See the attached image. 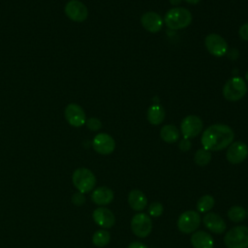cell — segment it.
<instances>
[{
	"mask_svg": "<svg viewBox=\"0 0 248 248\" xmlns=\"http://www.w3.org/2000/svg\"><path fill=\"white\" fill-rule=\"evenodd\" d=\"M234 139L232 129L226 124H213L207 127L201 138L202 148L208 151H219L227 148Z\"/></svg>",
	"mask_w": 248,
	"mask_h": 248,
	"instance_id": "cell-1",
	"label": "cell"
},
{
	"mask_svg": "<svg viewBox=\"0 0 248 248\" xmlns=\"http://www.w3.org/2000/svg\"><path fill=\"white\" fill-rule=\"evenodd\" d=\"M191 12L183 7L170 9L164 17V23L171 30H180L188 27L192 22Z\"/></svg>",
	"mask_w": 248,
	"mask_h": 248,
	"instance_id": "cell-2",
	"label": "cell"
},
{
	"mask_svg": "<svg viewBox=\"0 0 248 248\" xmlns=\"http://www.w3.org/2000/svg\"><path fill=\"white\" fill-rule=\"evenodd\" d=\"M222 93L227 101H239L247 93V84L244 81V79L240 77L231 78L224 84Z\"/></svg>",
	"mask_w": 248,
	"mask_h": 248,
	"instance_id": "cell-3",
	"label": "cell"
},
{
	"mask_svg": "<svg viewBox=\"0 0 248 248\" xmlns=\"http://www.w3.org/2000/svg\"><path fill=\"white\" fill-rule=\"evenodd\" d=\"M224 243L227 248H248V227L239 225L229 230Z\"/></svg>",
	"mask_w": 248,
	"mask_h": 248,
	"instance_id": "cell-4",
	"label": "cell"
},
{
	"mask_svg": "<svg viewBox=\"0 0 248 248\" xmlns=\"http://www.w3.org/2000/svg\"><path fill=\"white\" fill-rule=\"evenodd\" d=\"M73 184L78 192L83 194L90 192L96 185L95 174L86 168L77 169L72 176Z\"/></svg>",
	"mask_w": 248,
	"mask_h": 248,
	"instance_id": "cell-5",
	"label": "cell"
},
{
	"mask_svg": "<svg viewBox=\"0 0 248 248\" xmlns=\"http://www.w3.org/2000/svg\"><path fill=\"white\" fill-rule=\"evenodd\" d=\"M201 216L196 210H186L181 213L177 219L178 230L185 233L195 232L201 224Z\"/></svg>",
	"mask_w": 248,
	"mask_h": 248,
	"instance_id": "cell-6",
	"label": "cell"
},
{
	"mask_svg": "<svg viewBox=\"0 0 248 248\" xmlns=\"http://www.w3.org/2000/svg\"><path fill=\"white\" fill-rule=\"evenodd\" d=\"M131 230L133 233L140 238L146 237L152 231V220L149 215L139 212L131 219Z\"/></svg>",
	"mask_w": 248,
	"mask_h": 248,
	"instance_id": "cell-7",
	"label": "cell"
},
{
	"mask_svg": "<svg viewBox=\"0 0 248 248\" xmlns=\"http://www.w3.org/2000/svg\"><path fill=\"white\" fill-rule=\"evenodd\" d=\"M204 46L207 51L216 57L224 56L229 49L226 40L216 33H210L205 37Z\"/></svg>",
	"mask_w": 248,
	"mask_h": 248,
	"instance_id": "cell-8",
	"label": "cell"
},
{
	"mask_svg": "<svg viewBox=\"0 0 248 248\" xmlns=\"http://www.w3.org/2000/svg\"><path fill=\"white\" fill-rule=\"evenodd\" d=\"M203 128L202 120L197 115H188L183 118L180 130L184 139H194L201 134Z\"/></svg>",
	"mask_w": 248,
	"mask_h": 248,
	"instance_id": "cell-9",
	"label": "cell"
},
{
	"mask_svg": "<svg viewBox=\"0 0 248 248\" xmlns=\"http://www.w3.org/2000/svg\"><path fill=\"white\" fill-rule=\"evenodd\" d=\"M248 157V146L243 141H232L228 147L226 158L229 163L237 165L242 163Z\"/></svg>",
	"mask_w": 248,
	"mask_h": 248,
	"instance_id": "cell-10",
	"label": "cell"
},
{
	"mask_svg": "<svg viewBox=\"0 0 248 248\" xmlns=\"http://www.w3.org/2000/svg\"><path fill=\"white\" fill-rule=\"evenodd\" d=\"M65 118L73 127H81L86 122V115L83 108L78 104L71 103L65 108Z\"/></svg>",
	"mask_w": 248,
	"mask_h": 248,
	"instance_id": "cell-11",
	"label": "cell"
},
{
	"mask_svg": "<svg viewBox=\"0 0 248 248\" xmlns=\"http://www.w3.org/2000/svg\"><path fill=\"white\" fill-rule=\"evenodd\" d=\"M65 14L73 21L82 22L88 16L86 6L78 0H70L65 5Z\"/></svg>",
	"mask_w": 248,
	"mask_h": 248,
	"instance_id": "cell-12",
	"label": "cell"
},
{
	"mask_svg": "<svg viewBox=\"0 0 248 248\" xmlns=\"http://www.w3.org/2000/svg\"><path fill=\"white\" fill-rule=\"evenodd\" d=\"M93 149L101 155H108L115 148V141L111 136L107 133L97 134L92 140Z\"/></svg>",
	"mask_w": 248,
	"mask_h": 248,
	"instance_id": "cell-13",
	"label": "cell"
},
{
	"mask_svg": "<svg viewBox=\"0 0 248 248\" xmlns=\"http://www.w3.org/2000/svg\"><path fill=\"white\" fill-rule=\"evenodd\" d=\"M202 223L204 227L211 232L220 234L226 232L227 224L225 220L217 213L207 212L202 217Z\"/></svg>",
	"mask_w": 248,
	"mask_h": 248,
	"instance_id": "cell-14",
	"label": "cell"
},
{
	"mask_svg": "<svg viewBox=\"0 0 248 248\" xmlns=\"http://www.w3.org/2000/svg\"><path fill=\"white\" fill-rule=\"evenodd\" d=\"M142 27L150 33L160 31L164 25V18L155 12H146L140 17Z\"/></svg>",
	"mask_w": 248,
	"mask_h": 248,
	"instance_id": "cell-15",
	"label": "cell"
},
{
	"mask_svg": "<svg viewBox=\"0 0 248 248\" xmlns=\"http://www.w3.org/2000/svg\"><path fill=\"white\" fill-rule=\"evenodd\" d=\"M94 222L103 229H109L115 223V216L111 210L106 207H98L92 214Z\"/></svg>",
	"mask_w": 248,
	"mask_h": 248,
	"instance_id": "cell-16",
	"label": "cell"
},
{
	"mask_svg": "<svg viewBox=\"0 0 248 248\" xmlns=\"http://www.w3.org/2000/svg\"><path fill=\"white\" fill-rule=\"evenodd\" d=\"M113 191L107 186L96 188L91 194V200L98 205H107L113 200Z\"/></svg>",
	"mask_w": 248,
	"mask_h": 248,
	"instance_id": "cell-17",
	"label": "cell"
},
{
	"mask_svg": "<svg viewBox=\"0 0 248 248\" xmlns=\"http://www.w3.org/2000/svg\"><path fill=\"white\" fill-rule=\"evenodd\" d=\"M128 203L135 211H142L147 205V198L142 191L134 189L128 195Z\"/></svg>",
	"mask_w": 248,
	"mask_h": 248,
	"instance_id": "cell-18",
	"label": "cell"
},
{
	"mask_svg": "<svg viewBox=\"0 0 248 248\" xmlns=\"http://www.w3.org/2000/svg\"><path fill=\"white\" fill-rule=\"evenodd\" d=\"M193 248H213L214 241L212 236L203 231H196L191 236Z\"/></svg>",
	"mask_w": 248,
	"mask_h": 248,
	"instance_id": "cell-19",
	"label": "cell"
},
{
	"mask_svg": "<svg viewBox=\"0 0 248 248\" xmlns=\"http://www.w3.org/2000/svg\"><path fill=\"white\" fill-rule=\"evenodd\" d=\"M146 117L150 124L159 125L165 120V117H166L165 108L159 104H153L148 108Z\"/></svg>",
	"mask_w": 248,
	"mask_h": 248,
	"instance_id": "cell-20",
	"label": "cell"
},
{
	"mask_svg": "<svg viewBox=\"0 0 248 248\" xmlns=\"http://www.w3.org/2000/svg\"><path fill=\"white\" fill-rule=\"evenodd\" d=\"M179 131L178 129L171 124L165 125L160 130L161 139L167 143H174L179 139Z\"/></svg>",
	"mask_w": 248,
	"mask_h": 248,
	"instance_id": "cell-21",
	"label": "cell"
},
{
	"mask_svg": "<svg viewBox=\"0 0 248 248\" xmlns=\"http://www.w3.org/2000/svg\"><path fill=\"white\" fill-rule=\"evenodd\" d=\"M215 201L214 198L210 195H204L201 197L197 202V210L202 213H207L209 212L212 207L214 206Z\"/></svg>",
	"mask_w": 248,
	"mask_h": 248,
	"instance_id": "cell-22",
	"label": "cell"
},
{
	"mask_svg": "<svg viewBox=\"0 0 248 248\" xmlns=\"http://www.w3.org/2000/svg\"><path fill=\"white\" fill-rule=\"evenodd\" d=\"M227 215L231 221H232L234 223H239V222H242L246 218L247 212L242 206L233 205L228 210Z\"/></svg>",
	"mask_w": 248,
	"mask_h": 248,
	"instance_id": "cell-23",
	"label": "cell"
},
{
	"mask_svg": "<svg viewBox=\"0 0 248 248\" xmlns=\"http://www.w3.org/2000/svg\"><path fill=\"white\" fill-rule=\"evenodd\" d=\"M110 240V233L106 230L96 231L92 236V242L97 247H104L108 244Z\"/></svg>",
	"mask_w": 248,
	"mask_h": 248,
	"instance_id": "cell-24",
	"label": "cell"
},
{
	"mask_svg": "<svg viewBox=\"0 0 248 248\" xmlns=\"http://www.w3.org/2000/svg\"><path fill=\"white\" fill-rule=\"evenodd\" d=\"M211 158H212V156H211L210 151H208L204 148H201L196 151L195 156H194V161L198 166L204 167L210 163Z\"/></svg>",
	"mask_w": 248,
	"mask_h": 248,
	"instance_id": "cell-25",
	"label": "cell"
},
{
	"mask_svg": "<svg viewBox=\"0 0 248 248\" xmlns=\"http://www.w3.org/2000/svg\"><path fill=\"white\" fill-rule=\"evenodd\" d=\"M164 211V207H163V204L159 202H154L152 203L149 204L148 208H147V213L150 217H154V218H157L159 216L162 215Z\"/></svg>",
	"mask_w": 248,
	"mask_h": 248,
	"instance_id": "cell-26",
	"label": "cell"
},
{
	"mask_svg": "<svg viewBox=\"0 0 248 248\" xmlns=\"http://www.w3.org/2000/svg\"><path fill=\"white\" fill-rule=\"evenodd\" d=\"M85 124H86L87 128L93 132L99 131L102 128V122L100 121V119H98L96 117H90L89 119H86Z\"/></svg>",
	"mask_w": 248,
	"mask_h": 248,
	"instance_id": "cell-27",
	"label": "cell"
},
{
	"mask_svg": "<svg viewBox=\"0 0 248 248\" xmlns=\"http://www.w3.org/2000/svg\"><path fill=\"white\" fill-rule=\"evenodd\" d=\"M85 196L83 193L81 192H76L73 196H72V202L75 204V205H78V206H80L82 205L84 202H85Z\"/></svg>",
	"mask_w": 248,
	"mask_h": 248,
	"instance_id": "cell-28",
	"label": "cell"
},
{
	"mask_svg": "<svg viewBox=\"0 0 248 248\" xmlns=\"http://www.w3.org/2000/svg\"><path fill=\"white\" fill-rule=\"evenodd\" d=\"M191 146H192L191 141H190V140H188V139H184V138H183V139H182L181 140H179V142H178V148H179L181 151H183V152H186V151L190 150Z\"/></svg>",
	"mask_w": 248,
	"mask_h": 248,
	"instance_id": "cell-29",
	"label": "cell"
},
{
	"mask_svg": "<svg viewBox=\"0 0 248 248\" xmlns=\"http://www.w3.org/2000/svg\"><path fill=\"white\" fill-rule=\"evenodd\" d=\"M238 35H239V37H240L243 41L248 42V22L242 24V25L239 27Z\"/></svg>",
	"mask_w": 248,
	"mask_h": 248,
	"instance_id": "cell-30",
	"label": "cell"
},
{
	"mask_svg": "<svg viewBox=\"0 0 248 248\" xmlns=\"http://www.w3.org/2000/svg\"><path fill=\"white\" fill-rule=\"evenodd\" d=\"M128 248H148V247L140 241H133L128 245Z\"/></svg>",
	"mask_w": 248,
	"mask_h": 248,
	"instance_id": "cell-31",
	"label": "cell"
},
{
	"mask_svg": "<svg viewBox=\"0 0 248 248\" xmlns=\"http://www.w3.org/2000/svg\"><path fill=\"white\" fill-rule=\"evenodd\" d=\"M169 1H170V3L171 5H174V6L179 5L180 2H181V0H169Z\"/></svg>",
	"mask_w": 248,
	"mask_h": 248,
	"instance_id": "cell-32",
	"label": "cell"
},
{
	"mask_svg": "<svg viewBox=\"0 0 248 248\" xmlns=\"http://www.w3.org/2000/svg\"><path fill=\"white\" fill-rule=\"evenodd\" d=\"M187 3H189V4H193V5H195V4H198L201 0H185Z\"/></svg>",
	"mask_w": 248,
	"mask_h": 248,
	"instance_id": "cell-33",
	"label": "cell"
},
{
	"mask_svg": "<svg viewBox=\"0 0 248 248\" xmlns=\"http://www.w3.org/2000/svg\"><path fill=\"white\" fill-rule=\"evenodd\" d=\"M245 80L248 82V71H247L246 74H245Z\"/></svg>",
	"mask_w": 248,
	"mask_h": 248,
	"instance_id": "cell-34",
	"label": "cell"
},
{
	"mask_svg": "<svg viewBox=\"0 0 248 248\" xmlns=\"http://www.w3.org/2000/svg\"><path fill=\"white\" fill-rule=\"evenodd\" d=\"M247 216H248V210H247Z\"/></svg>",
	"mask_w": 248,
	"mask_h": 248,
	"instance_id": "cell-35",
	"label": "cell"
}]
</instances>
